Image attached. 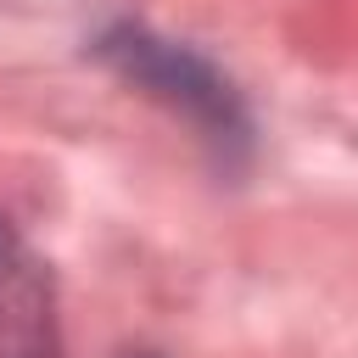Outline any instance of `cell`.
Here are the masks:
<instances>
[{
  "label": "cell",
  "instance_id": "cell-3",
  "mask_svg": "<svg viewBox=\"0 0 358 358\" xmlns=\"http://www.w3.org/2000/svg\"><path fill=\"white\" fill-rule=\"evenodd\" d=\"M11 252H17V246H11V241H6V229H0V268L11 263Z\"/></svg>",
  "mask_w": 358,
  "mask_h": 358
},
{
  "label": "cell",
  "instance_id": "cell-4",
  "mask_svg": "<svg viewBox=\"0 0 358 358\" xmlns=\"http://www.w3.org/2000/svg\"><path fill=\"white\" fill-rule=\"evenodd\" d=\"M129 358H157V352H129Z\"/></svg>",
  "mask_w": 358,
  "mask_h": 358
},
{
  "label": "cell",
  "instance_id": "cell-2",
  "mask_svg": "<svg viewBox=\"0 0 358 358\" xmlns=\"http://www.w3.org/2000/svg\"><path fill=\"white\" fill-rule=\"evenodd\" d=\"M0 358H56L50 280H39L22 252L0 268Z\"/></svg>",
  "mask_w": 358,
  "mask_h": 358
},
{
  "label": "cell",
  "instance_id": "cell-1",
  "mask_svg": "<svg viewBox=\"0 0 358 358\" xmlns=\"http://www.w3.org/2000/svg\"><path fill=\"white\" fill-rule=\"evenodd\" d=\"M101 50H106V62H112L123 78H134V84L151 90L157 101L179 106L185 117H196L213 140H241V134H246V117H241L235 90H229L201 56H190L185 45H168V39L145 34V28H117V34L101 39Z\"/></svg>",
  "mask_w": 358,
  "mask_h": 358
}]
</instances>
